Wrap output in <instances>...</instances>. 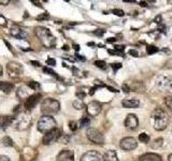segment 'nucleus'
I'll return each instance as SVG.
<instances>
[{
	"label": "nucleus",
	"mask_w": 172,
	"mask_h": 161,
	"mask_svg": "<svg viewBox=\"0 0 172 161\" xmlns=\"http://www.w3.org/2000/svg\"><path fill=\"white\" fill-rule=\"evenodd\" d=\"M55 126H56V120L53 118L52 116H42L38 121V125H37V128L38 131L41 133H47L52 131L53 129H55Z\"/></svg>",
	"instance_id": "39448f33"
},
{
	"label": "nucleus",
	"mask_w": 172,
	"mask_h": 161,
	"mask_svg": "<svg viewBox=\"0 0 172 161\" xmlns=\"http://www.w3.org/2000/svg\"><path fill=\"white\" fill-rule=\"evenodd\" d=\"M38 155V152L32 147H25L22 152V161H33Z\"/></svg>",
	"instance_id": "f8f14e48"
},
{
	"label": "nucleus",
	"mask_w": 172,
	"mask_h": 161,
	"mask_svg": "<svg viewBox=\"0 0 172 161\" xmlns=\"http://www.w3.org/2000/svg\"><path fill=\"white\" fill-rule=\"evenodd\" d=\"M68 48H68V46H67V45H65V46H64V50H66V51H67V50H68Z\"/></svg>",
	"instance_id": "5fc2aeb1"
},
{
	"label": "nucleus",
	"mask_w": 172,
	"mask_h": 161,
	"mask_svg": "<svg viewBox=\"0 0 172 161\" xmlns=\"http://www.w3.org/2000/svg\"><path fill=\"white\" fill-rule=\"evenodd\" d=\"M0 161H10V159L7 156H0Z\"/></svg>",
	"instance_id": "37998d69"
},
{
	"label": "nucleus",
	"mask_w": 172,
	"mask_h": 161,
	"mask_svg": "<svg viewBox=\"0 0 172 161\" xmlns=\"http://www.w3.org/2000/svg\"><path fill=\"white\" fill-rule=\"evenodd\" d=\"M112 12H113L115 15H117V16H124V11H123V10H117V9H115V10H113Z\"/></svg>",
	"instance_id": "f704fd0d"
},
{
	"label": "nucleus",
	"mask_w": 172,
	"mask_h": 161,
	"mask_svg": "<svg viewBox=\"0 0 172 161\" xmlns=\"http://www.w3.org/2000/svg\"><path fill=\"white\" fill-rule=\"evenodd\" d=\"M2 143L5 146H8V147H11L13 146V140H12L10 136H5L2 139Z\"/></svg>",
	"instance_id": "a878e982"
},
{
	"label": "nucleus",
	"mask_w": 172,
	"mask_h": 161,
	"mask_svg": "<svg viewBox=\"0 0 172 161\" xmlns=\"http://www.w3.org/2000/svg\"><path fill=\"white\" fill-rule=\"evenodd\" d=\"M138 145L137 140L132 136H128V137H124L120 143V146L122 149L126 150V152H130V150H133Z\"/></svg>",
	"instance_id": "9d476101"
},
{
	"label": "nucleus",
	"mask_w": 172,
	"mask_h": 161,
	"mask_svg": "<svg viewBox=\"0 0 172 161\" xmlns=\"http://www.w3.org/2000/svg\"><path fill=\"white\" fill-rule=\"evenodd\" d=\"M81 161H104L103 155L97 150H89L81 157Z\"/></svg>",
	"instance_id": "9b49d317"
},
{
	"label": "nucleus",
	"mask_w": 172,
	"mask_h": 161,
	"mask_svg": "<svg viewBox=\"0 0 172 161\" xmlns=\"http://www.w3.org/2000/svg\"><path fill=\"white\" fill-rule=\"evenodd\" d=\"M139 125V119L134 114H129L125 119V127L129 130H134Z\"/></svg>",
	"instance_id": "4468645a"
},
{
	"label": "nucleus",
	"mask_w": 172,
	"mask_h": 161,
	"mask_svg": "<svg viewBox=\"0 0 172 161\" xmlns=\"http://www.w3.org/2000/svg\"><path fill=\"white\" fill-rule=\"evenodd\" d=\"M13 125L17 130H26L29 126L31 125V116L30 114L27 113V112H22L19 113L16 116L14 117V120H13Z\"/></svg>",
	"instance_id": "20e7f679"
},
{
	"label": "nucleus",
	"mask_w": 172,
	"mask_h": 161,
	"mask_svg": "<svg viewBox=\"0 0 172 161\" xmlns=\"http://www.w3.org/2000/svg\"><path fill=\"white\" fill-rule=\"evenodd\" d=\"M94 33H95V34H97V36H102V34L104 33V30H103V29H98V30L95 31Z\"/></svg>",
	"instance_id": "a19ab883"
},
{
	"label": "nucleus",
	"mask_w": 172,
	"mask_h": 161,
	"mask_svg": "<svg viewBox=\"0 0 172 161\" xmlns=\"http://www.w3.org/2000/svg\"><path fill=\"white\" fill-rule=\"evenodd\" d=\"M152 119H153V126L154 128L158 131L165 130L168 126L169 117L167 113L161 109H155L152 113Z\"/></svg>",
	"instance_id": "f257e3e1"
},
{
	"label": "nucleus",
	"mask_w": 172,
	"mask_h": 161,
	"mask_svg": "<svg viewBox=\"0 0 172 161\" xmlns=\"http://www.w3.org/2000/svg\"><path fill=\"white\" fill-rule=\"evenodd\" d=\"M35 32L37 34V37L39 38V40L41 41L45 48H53L55 44H56V39L53 36L51 31L47 28L42 26H39L35 29Z\"/></svg>",
	"instance_id": "f03ea898"
},
{
	"label": "nucleus",
	"mask_w": 172,
	"mask_h": 161,
	"mask_svg": "<svg viewBox=\"0 0 172 161\" xmlns=\"http://www.w3.org/2000/svg\"><path fill=\"white\" fill-rule=\"evenodd\" d=\"M86 135H87L88 140H89L90 142L95 143V144H103L104 143V137L103 135H102V133L95 128L87 129Z\"/></svg>",
	"instance_id": "423d86ee"
},
{
	"label": "nucleus",
	"mask_w": 172,
	"mask_h": 161,
	"mask_svg": "<svg viewBox=\"0 0 172 161\" xmlns=\"http://www.w3.org/2000/svg\"><path fill=\"white\" fill-rule=\"evenodd\" d=\"M47 17H49V14H47V13H44L43 15L37 16V19H38V21H41V19H45V18H47Z\"/></svg>",
	"instance_id": "4c0bfd02"
},
{
	"label": "nucleus",
	"mask_w": 172,
	"mask_h": 161,
	"mask_svg": "<svg viewBox=\"0 0 172 161\" xmlns=\"http://www.w3.org/2000/svg\"><path fill=\"white\" fill-rule=\"evenodd\" d=\"M43 71H44L45 73H49V74H51V75H54V76H56V77H57L56 72H54L53 70H51L50 68H44V69H43Z\"/></svg>",
	"instance_id": "72a5a7b5"
},
{
	"label": "nucleus",
	"mask_w": 172,
	"mask_h": 161,
	"mask_svg": "<svg viewBox=\"0 0 172 161\" xmlns=\"http://www.w3.org/2000/svg\"><path fill=\"white\" fill-rule=\"evenodd\" d=\"M116 39L115 38H110V39H108V42H114Z\"/></svg>",
	"instance_id": "09e8293b"
},
{
	"label": "nucleus",
	"mask_w": 172,
	"mask_h": 161,
	"mask_svg": "<svg viewBox=\"0 0 172 161\" xmlns=\"http://www.w3.org/2000/svg\"><path fill=\"white\" fill-rule=\"evenodd\" d=\"M10 34L16 39H27L28 38V33L24 29L19 28V26H14L10 29Z\"/></svg>",
	"instance_id": "dca6fc26"
},
{
	"label": "nucleus",
	"mask_w": 172,
	"mask_h": 161,
	"mask_svg": "<svg viewBox=\"0 0 172 161\" xmlns=\"http://www.w3.org/2000/svg\"><path fill=\"white\" fill-rule=\"evenodd\" d=\"M123 89H124V91H125V93H129V91H130L129 87H128L127 85H123Z\"/></svg>",
	"instance_id": "c03bdc74"
},
{
	"label": "nucleus",
	"mask_w": 172,
	"mask_h": 161,
	"mask_svg": "<svg viewBox=\"0 0 172 161\" xmlns=\"http://www.w3.org/2000/svg\"><path fill=\"white\" fill-rule=\"evenodd\" d=\"M14 88V85L10 82H2V80H0V90L3 91L5 94H9L11 93L12 90Z\"/></svg>",
	"instance_id": "412c9836"
},
{
	"label": "nucleus",
	"mask_w": 172,
	"mask_h": 161,
	"mask_svg": "<svg viewBox=\"0 0 172 161\" xmlns=\"http://www.w3.org/2000/svg\"><path fill=\"white\" fill-rule=\"evenodd\" d=\"M8 3H10L9 0H0V5H8Z\"/></svg>",
	"instance_id": "a18cd8bd"
},
{
	"label": "nucleus",
	"mask_w": 172,
	"mask_h": 161,
	"mask_svg": "<svg viewBox=\"0 0 172 161\" xmlns=\"http://www.w3.org/2000/svg\"><path fill=\"white\" fill-rule=\"evenodd\" d=\"M85 96H86V94L83 93V91H78V93H76V97H78L80 100H81V99H83V98H84Z\"/></svg>",
	"instance_id": "e433bc0d"
},
{
	"label": "nucleus",
	"mask_w": 172,
	"mask_h": 161,
	"mask_svg": "<svg viewBox=\"0 0 172 161\" xmlns=\"http://www.w3.org/2000/svg\"><path fill=\"white\" fill-rule=\"evenodd\" d=\"M158 48H156V46H154V45H149L147 48H146V52H147V54L152 55V54H155V53L158 52Z\"/></svg>",
	"instance_id": "cd10ccee"
},
{
	"label": "nucleus",
	"mask_w": 172,
	"mask_h": 161,
	"mask_svg": "<svg viewBox=\"0 0 172 161\" xmlns=\"http://www.w3.org/2000/svg\"><path fill=\"white\" fill-rule=\"evenodd\" d=\"M30 64H32L33 66H37V67L40 66V62H39V61H30Z\"/></svg>",
	"instance_id": "49530a36"
},
{
	"label": "nucleus",
	"mask_w": 172,
	"mask_h": 161,
	"mask_svg": "<svg viewBox=\"0 0 172 161\" xmlns=\"http://www.w3.org/2000/svg\"><path fill=\"white\" fill-rule=\"evenodd\" d=\"M163 144H164V139L163 137H158V139H156V140L152 143V148L157 149V148H159V147L163 146Z\"/></svg>",
	"instance_id": "b1692460"
},
{
	"label": "nucleus",
	"mask_w": 172,
	"mask_h": 161,
	"mask_svg": "<svg viewBox=\"0 0 172 161\" xmlns=\"http://www.w3.org/2000/svg\"><path fill=\"white\" fill-rule=\"evenodd\" d=\"M7 70H8V73H9L10 76L12 77H19L23 74V66L19 62H15V61H11L7 64Z\"/></svg>",
	"instance_id": "6e6552de"
},
{
	"label": "nucleus",
	"mask_w": 172,
	"mask_h": 161,
	"mask_svg": "<svg viewBox=\"0 0 172 161\" xmlns=\"http://www.w3.org/2000/svg\"><path fill=\"white\" fill-rule=\"evenodd\" d=\"M60 136H61L60 130L55 128V129H53L52 131H50V132L45 133L44 136H43V139H42V142L44 145H51V144H53V143L57 142Z\"/></svg>",
	"instance_id": "0eeeda50"
},
{
	"label": "nucleus",
	"mask_w": 172,
	"mask_h": 161,
	"mask_svg": "<svg viewBox=\"0 0 172 161\" xmlns=\"http://www.w3.org/2000/svg\"><path fill=\"white\" fill-rule=\"evenodd\" d=\"M89 123H90V120H89V118H88V117H83V118L81 119V121H80V123H81V126H82V127H86V126L89 125Z\"/></svg>",
	"instance_id": "2f4dec72"
},
{
	"label": "nucleus",
	"mask_w": 172,
	"mask_h": 161,
	"mask_svg": "<svg viewBox=\"0 0 172 161\" xmlns=\"http://www.w3.org/2000/svg\"><path fill=\"white\" fill-rule=\"evenodd\" d=\"M72 104H73V107H76V110H82V109H84V107H85L84 102H83L82 100H80V99L76 100V101H73Z\"/></svg>",
	"instance_id": "393cba45"
},
{
	"label": "nucleus",
	"mask_w": 172,
	"mask_h": 161,
	"mask_svg": "<svg viewBox=\"0 0 172 161\" xmlns=\"http://www.w3.org/2000/svg\"><path fill=\"white\" fill-rule=\"evenodd\" d=\"M86 109H87V113L89 116H97L101 112V104L97 101H92L90 103H88Z\"/></svg>",
	"instance_id": "2eb2a0df"
},
{
	"label": "nucleus",
	"mask_w": 172,
	"mask_h": 161,
	"mask_svg": "<svg viewBox=\"0 0 172 161\" xmlns=\"http://www.w3.org/2000/svg\"><path fill=\"white\" fill-rule=\"evenodd\" d=\"M165 102H166V105H167V107L172 111V97H171V96H168V97H166Z\"/></svg>",
	"instance_id": "7c9ffc66"
},
{
	"label": "nucleus",
	"mask_w": 172,
	"mask_h": 161,
	"mask_svg": "<svg viewBox=\"0 0 172 161\" xmlns=\"http://www.w3.org/2000/svg\"><path fill=\"white\" fill-rule=\"evenodd\" d=\"M57 160L58 161H73L74 160V154L72 150L69 149H64L57 156Z\"/></svg>",
	"instance_id": "f3484780"
},
{
	"label": "nucleus",
	"mask_w": 172,
	"mask_h": 161,
	"mask_svg": "<svg viewBox=\"0 0 172 161\" xmlns=\"http://www.w3.org/2000/svg\"><path fill=\"white\" fill-rule=\"evenodd\" d=\"M140 5L141 7H146V2H140Z\"/></svg>",
	"instance_id": "3c124183"
},
{
	"label": "nucleus",
	"mask_w": 172,
	"mask_h": 161,
	"mask_svg": "<svg viewBox=\"0 0 172 161\" xmlns=\"http://www.w3.org/2000/svg\"><path fill=\"white\" fill-rule=\"evenodd\" d=\"M2 72H3V69H2V67H1V64H0V76L2 75Z\"/></svg>",
	"instance_id": "8fccbe9b"
},
{
	"label": "nucleus",
	"mask_w": 172,
	"mask_h": 161,
	"mask_svg": "<svg viewBox=\"0 0 172 161\" xmlns=\"http://www.w3.org/2000/svg\"><path fill=\"white\" fill-rule=\"evenodd\" d=\"M76 58H78V59H80V60H85V58H84V57L80 56V55H78V54H76Z\"/></svg>",
	"instance_id": "de8ad7c7"
},
{
	"label": "nucleus",
	"mask_w": 172,
	"mask_h": 161,
	"mask_svg": "<svg viewBox=\"0 0 172 161\" xmlns=\"http://www.w3.org/2000/svg\"><path fill=\"white\" fill-rule=\"evenodd\" d=\"M128 53H129L130 55H132L133 57H138V56H139V54H138V52L136 50H130Z\"/></svg>",
	"instance_id": "ea45409f"
},
{
	"label": "nucleus",
	"mask_w": 172,
	"mask_h": 161,
	"mask_svg": "<svg viewBox=\"0 0 172 161\" xmlns=\"http://www.w3.org/2000/svg\"><path fill=\"white\" fill-rule=\"evenodd\" d=\"M168 160H169V161H172V154L169 155V157H168Z\"/></svg>",
	"instance_id": "603ef678"
},
{
	"label": "nucleus",
	"mask_w": 172,
	"mask_h": 161,
	"mask_svg": "<svg viewBox=\"0 0 172 161\" xmlns=\"http://www.w3.org/2000/svg\"><path fill=\"white\" fill-rule=\"evenodd\" d=\"M74 48H76V51H79L80 50V46H79V45H74Z\"/></svg>",
	"instance_id": "864d4df0"
},
{
	"label": "nucleus",
	"mask_w": 172,
	"mask_h": 161,
	"mask_svg": "<svg viewBox=\"0 0 172 161\" xmlns=\"http://www.w3.org/2000/svg\"><path fill=\"white\" fill-rule=\"evenodd\" d=\"M156 85L163 91L172 93V78L167 76H159L156 80Z\"/></svg>",
	"instance_id": "1a4fd4ad"
},
{
	"label": "nucleus",
	"mask_w": 172,
	"mask_h": 161,
	"mask_svg": "<svg viewBox=\"0 0 172 161\" xmlns=\"http://www.w3.org/2000/svg\"><path fill=\"white\" fill-rule=\"evenodd\" d=\"M47 64H50V66H55L56 61H55L54 59H52V58H49V59H47Z\"/></svg>",
	"instance_id": "79ce46f5"
},
{
	"label": "nucleus",
	"mask_w": 172,
	"mask_h": 161,
	"mask_svg": "<svg viewBox=\"0 0 172 161\" xmlns=\"http://www.w3.org/2000/svg\"><path fill=\"white\" fill-rule=\"evenodd\" d=\"M59 109H60L59 102L52 98H46L41 102V112L46 116H51L58 113Z\"/></svg>",
	"instance_id": "7ed1b4c3"
},
{
	"label": "nucleus",
	"mask_w": 172,
	"mask_h": 161,
	"mask_svg": "<svg viewBox=\"0 0 172 161\" xmlns=\"http://www.w3.org/2000/svg\"><path fill=\"white\" fill-rule=\"evenodd\" d=\"M41 97H42V96H41L40 94H35V95H31L30 97L26 100V102H25V109H26L27 111H30V110H32L33 107H35V105L39 103Z\"/></svg>",
	"instance_id": "ddd939ff"
},
{
	"label": "nucleus",
	"mask_w": 172,
	"mask_h": 161,
	"mask_svg": "<svg viewBox=\"0 0 172 161\" xmlns=\"http://www.w3.org/2000/svg\"><path fill=\"white\" fill-rule=\"evenodd\" d=\"M95 66H96L97 68H100V69L106 68V64L103 61V60H96V61H95Z\"/></svg>",
	"instance_id": "c85d7f7f"
},
{
	"label": "nucleus",
	"mask_w": 172,
	"mask_h": 161,
	"mask_svg": "<svg viewBox=\"0 0 172 161\" xmlns=\"http://www.w3.org/2000/svg\"><path fill=\"white\" fill-rule=\"evenodd\" d=\"M14 117L11 116H2L0 117V128H5L8 126H10L11 123H13Z\"/></svg>",
	"instance_id": "5701e85b"
},
{
	"label": "nucleus",
	"mask_w": 172,
	"mask_h": 161,
	"mask_svg": "<svg viewBox=\"0 0 172 161\" xmlns=\"http://www.w3.org/2000/svg\"><path fill=\"white\" fill-rule=\"evenodd\" d=\"M139 141L142 143H149L150 142V135L146 134V133H141V134L139 135Z\"/></svg>",
	"instance_id": "bb28decb"
},
{
	"label": "nucleus",
	"mask_w": 172,
	"mask_h": 161,
	"mask_svg": "<svg viewBox=\"0 0 172 161\" xmlns=\"http://www.w3.org/2000/svg\"><path fill=\"white\" fill-rule=\"evenodd\" d=\"M111 67H112V68H113L114 71H116L117 69H120V67H122V64H111Z\"/></svg>",
	"instance_id": "58836bf2"
},
{
	"label": "nucleus",
	"mask_w": 172,
	"mask_h": 161,
	"mask_svg": "<svg viewBox=\"0 0 172 161\" xmlns=\"http://www.w3.org/2000/svg\"><path fill=\"white\" fill-rule=\"evenodd\" d=\"M28 87L30 88V89H32V90H37L39 87H40V85H39V83H37V82H33V80H31V82H29V83H28Z\"/></svg>",
	"instance_id": "c756f323"
},
{
	"label": "nucleus",
	"mask_w": 172,
	"mask_h": 161,
	"mask_svg": "<svg viewBox=\"0 0 172 161\" xmlns=\"http://www.w3.org/2000/svg\"><path fill=\"white\" fill-rule=\"evenodd\" d=\"M122 104L124 107L127 109H133V107H138L140 104V101L138 99H125L123 100Z\"/></svg>",
	"instance_id": "aec40b11"
},
{
	"label": "nucleus",
	"mask_w": 172,
	"mask_h": 161,
	"mask_svg": "<svg viewBox=\"0 0 172 161\" xmlns=\"http://www.w3.org/2000/svg\"><path fill=\"white\" fill-rule=\"evenodd\" d=\"M104 161H118V157L115 150H108L106 154L103 155Z\"/></svg>",
	"instance_id": "4be33fe9"
},
{
	"label": "nucleus",
	"mask_w": 172,
	"mask_h": 161,
	"mask_svg": "<svg viewBox=\"0 0 172 161\" xmlns=\"http://www.w3.org/2000/svg\"><path fill=\"white\" fill-rule=\"evenodd\" d=\"M69 128L72 131H76V129H78V123H76V121H70V123H69Z\"/></svg>",
	"instance_id": "473e14b6"
},
{
	"label": "nucleus",
	"mask_w": 172,
	"mask_h": 161,
	"mask_svg": "<svg viewBox=\"0 0 172 161\" xmlns=\"http://www.w3.org/2000/svg\"><path fill=\"white\" fill-rule=\"evenodd\" d=\"M139 161H161V156L155 153H146L139 157Z\"/></svg>",
	"instance_id": "a211bd4d"
},
{
	"label": "nucleus",
	"mask_w": 172,
	"mask_h": 161,
	"mask_svg": "<svg viewBox=\"0 0 172 161\" xmlns=\"http://www.w3.org/2000/svg\"><path fill=\"white\" fill-rule=\"evenodd\" d=\"M29 91H30V88L28 86H21V87L17 89L16 96L19 99H28L30 96H29Z\"/></svg>",
	"instance_id": "6ab92c4d"
},
{
	"label": "nucleus",
	"mask_w": 172,
	"mask_h": 161,
	"mask_svg": "<svg viewBox=\"0 0 172 161\" xmlns=\"http://www.w3.org/2000/svg\"><path fill=\"white\" fill-rule=\"evenodd\" d=\"M5 25H7V19L5 16L0 14V26H5Z\"/></svg>",
	"instance_id": "c9c22d12"
}]
</instances>
